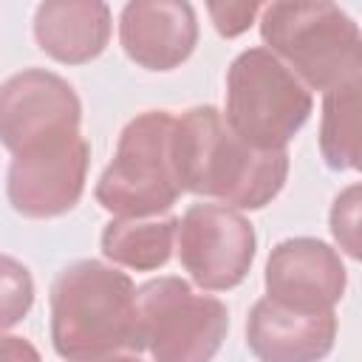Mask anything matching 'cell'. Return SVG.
Here are the masks:
<instances>
[{
    "mask_svg": "<svg viewBox=\"0 0 362 362\" xmlns=\"http://www.w3.org/2000/svg\"><path fill=\"white\" fill-rule=\"evenodd\" d=\"M173 147L184 192L189 189L240 209L266 206L288 173L286 150L252 147L215 107H192L175 119Z\"/></svg>",
    "mask_w": 362,
    "mask_h": 362,
    "instance_id": "cell-1",
    "label": "cell"
},
{
    "mask_svg": "<svg viewBox=\"0 0 362 362\" xmlns=\"http://www.w3.org/2000/svg\"><path fill=\"white\" fill-rule=\"evenodd\" d=\"M51 339L62 359H102L141 348L139 291L124 272L76 260L51 286Z\"/></svg>",
    "mask_w": 362,
    "mask_h": 362,
    "instance_id": "cell-2",
    "label": "cell"
},
{
    "mask_svg": "<svg viewBox=\"0 0 362 362\" xmlns=\"http://www.w3.org/2000/svg\"><path fill=\"white\" fill-rule=\"evenodd\" d=\"M263 40L311 88L334 90L362 74V31L331 3H272L260 20Z\"/></svg>",
    "mask_w": 362,
    "mask_h": 362,
    "instance_id": "cell-3",
    "label": "cell"
},
{
    "mask_svg": "<svg viewBox=\"0 0 362 362\" xmlns=\"http://www.w3.org/2000/svg\"><path fill=\"white\" fill-rule=\"evenodd\" d=\"M175 119L167 110L136 116L119 139L116 156L96 184V201L122 218H150L184 192L175 170Z\"/></svg>",
    "mask_w": 362,
    "mask_h": 362,
    "instance_id": "cell-4",
    "label": "cell"
},
{
    "mask_svg": "<svg viewBox=\"0 0 362 362\" xmlns=\"http://www.w3.org/2000/svg\"><path fill=\"white\" fill-rule=\"evenodd\" d=\"M311 93L266 48L243 51L226 74V124L252 147L283 150L305 124Z\"/></svg>",
    "mask_w": 362,
    "mask_h": 362,
    "instance_id": "cell-5",
    "label": "cell"
},
{
    "mask_svg": "<svg viewBox=\"0 0 362 362\" xmlns=\"http://www.w3.org/2000/svg\"><path fill=\"white\" fill-rule=\"evenodd\" d=\"M141 348L156 362H209L229 328L226 305L195 294L181 277H158L139 288Z\"/></svg>",
    "mask_w": 362,
    "mask_h": 362,
    "instance_id": "cell-6",
    "label": "cell"
},
{
    "mask_svg": "<svg viewBox=\"0 0 362 362\" xmlns=\"http://www.w3.org/2000/svg\"><path fill=\"white\" fill-rule=\"evenodd\" d=\"M175 243L181 266L201 288L209 291L238 286L255 257L252 223L221 204L189 206L178 221Z\"/></svg>",
    "mask_w": 362,
    "mask_h": 362,
    "instance_id": "cell-7",
    "label": "cell"
},
{
    "mask_svg": "<svg viewBox=\"0 0 362 362\" xmlns=\"http://www.w3.org/2000/svg\"><path fill=\"white\" fill-rule=\"evenodd\" d=\"M88 144L79 133L45 139L14 153L8 167V201L25 218H54L68 212L85 187Z\"/></svg>",
    "mask_w": 362,
    "mask_h": 362,
    "instance_id": "cell-8",
    "label": "cell"
},
{
    "mask_svg": "<svg viewBox=\"0 0 362 362\" xmlns=\"http://www.w3.org/2000/svg\"><path fill=\"white\" fill-rule=\"evenodd\" d=\"M65 133H79V99L65 79L37 68L6 79L0 93V136L11 156Z\"/></svg>",
    "mask_w": 362,
    "mask_h": 362,
    "instance_id": "cell-9",
    "label": "cell"
},
{
    "mask_svg": "<svg viewBox=\"0 0 362 362\" xmlns=\"http://www.w3.org/2000/svg\"><path fill=\"white\" fill-rule=\"evenodd\" d=\"M266 291L297 311H331L345 291V266L328 243L291 238L269 255Z\"/></svg>",
    "mask_w": 362,
    "mask_h": 362,
    "instance_id": "cell-10",
    "label": "cell"
},
{
    "mask_svg": "<svg viewBox=\"0 0 362 362\" xmlns=\"http://www.w3.org/2000/svg\"><path fill=\"white\" fill-rule=\"evenodd\" d=\"M337 337L331 311H297L272 297L255 303L246 342L260 362H320Z\"/></svg>",
    "mask_w": 362,
    "mask_h": 362,
    "instance_id": "cell-11",
    "label": "cell"
},
{
    "mask_svg": "<svg viewBox=\"0 0 362 362\" xmlns=\"http://www.w3.org/2000/svg\"><path fill=\"white\" fill-rule=\"evenodd\" d=\"M195 11L187 3H130L122 11L119 37L124 54L150 71H170L192 54Z\"/></svg>",
    "mask_w": 362,
    "mask_h": 362,
    "instance_id": "cell-12",
    "label": "cell"
},
{
    "mask_svg": "<svg viewBox=\"0 0 362 362\" xmlns=\"http://www.w3.org/2000/svg\"><path fill=\"white\" fill-rule=\"evenodd\" d=\"M34 37L57 62L79 65L105 51L110 11L105 3H42L34 17Z\"/></svg>",
    "mask_w": 362,
    "mask_h": 362,
    "instance_id": "cell-13",
    "label": "cell"
},
{
    "mask_svg": "<svg viewBox=\"0 0 362 362\" xmlns=\"http://www.w3.org/2000/svg\"><path fill=\"white\" fill-rule=\"evenodd\" d=\"M320 150L331 170H362V74L325 93Z\"/></svg>",
    "mask_w": 362,
    "mask_h": 362,
    "instance_id": "cell-14",
    "label": "cell"
},
{
    "mask_svg": "<svg viewBox=\"0 0 362 362\" xmlns=\"http://www.w3.org/2000/svg\"><path fill=\"white\" fill-rule=\"evenodd\" d=\"M178 238L175 218H119L102 232V252L113 263L150 272L167 263Z\"/></svg>",
    "mask_w": 362,
    "mask_h": 362,
    "instance_id": "cell-15",
    "label": "cell"
},
{
    "mask_svg": "<svg viewBox=\"0 0 362 362\" xmlns=\"http://www.w3.org/2000/svg\"><path fill=\"white\" fill-rule=\"evenodd\" d=\"M331 235L351 257L362 260V184L342 189L331 206Z\"/></svg>",
    "mask_w": 362,
    "mask_h": 362,
    "instance_id": "cell-16",
    "label": "cell"
},
{
    "mask_svg": "<svg viewBox=\"0 0 362 362\" xmlns=\"http://www.w3.org/2000/svg\"><path fill=\"white\" fill-rule=\"evenodd\" d=\"M34 300V286L28 277V269L20 266L14 257H3V328H11L20 322Z\"/></svg>",
    "mask_w": 362,
    "mask_h": 362,
    "instance_id": "cell-17",
    "label": "cell"
},
{
    "mask_svg": "<svg viewBox=\"0 0 362 362\" xmlns=\"http://www.w3.org/2000/svg\"><path fill=\"white\" fill-rule=\"evenodd\" d=\"M260 11V6L257 3H212L209 6V17H212V23H215V28L223 34V37H238V34H243L249 25H252V20H255V14Z\"/></svg>",
    "mask_w": 362,
    "mask_h": 362,
    "instance_id": "cell-18",
    "label": "cell"
},
{
    "mask_svg": "<svg viewBox=\"0 0 362 362\" xmlns=\"http://www.w3.org/2000/svg\"><path fill=\"white\" fill-rule=\"evenodd\" d=\"M0 359L3 362H40V354L34 351V345L23 337H3V348H0Z\"/></svg>",
    "mask_w": 362,
    "mask_h": 362,
    "instance_id": "cell-19",
    "label": "cell"
},
{
    "mask_svg": "<svg viewBox=\"0 0 362 362\" xmlns=\"http://www.w3.org/2000/svg\"><path fill=\"white\" fill-rule=\"evenodd\" d=\"M85 362H139L133 356H102V359H85Z\"/></svg>",
    "mask_w": 362,
    "mask_h": 362,
    "instance_id": "cell-20",
    "label": "cell"
}]
</instances>
